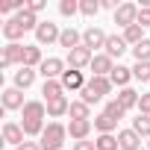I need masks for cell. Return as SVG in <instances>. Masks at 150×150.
<instances>
[{"label": "cell", "mask_w": 150, "mask_h": 150, "mask_svg": "<svg viewBox=\"0 0 150 150\" xmlns=\"http://www.w3.org/2000/svg\"><path fill=\"white\" fill-rule=\"evenodd\" d=\"M15 150H41V144H35V141H24V144L15 147Z\"/></svg>", "instance_id": "40"}, {"label": "cell", "mask_w": 150, "mask_h": 150, "mask_svg": "<svg viewBox=\"0 0 150 150\" xmlns=\"http://www.w3.org/2000/svg\"><path fill=\"white\" fill-rule=\"evenodd\" d=\"M91 121H71L68 124V135L74 138V141H86L88 138V132H91Z\"/></svg>", "instance_id": "20"}, {"label": "cell", "mask_w": 150, "mask_h": 150, "mask_svg": "<svg viewBox=\"0 0 150 150\" xmlns=\"http://www.w3.org/2000/svg\"><path fill=\"white\" fill-rule=\"evenodd\" d=\"M15 21H18V24H21V27H24L27 33H30V30L35 33V30H38V24H41V21H38V15H33L30 9H21V12L15 15Z\"/></svg>", "instance_id": "26"}, {"label": "cell", "mask_w": 150, "mask_h": 150, "mask_svg": "<svg viewBox=\"0 0 150 150\" xmlns=\"http://www.w3.org/2000/svg\"><path fill=\"white\" fill-rule=\"evenodd\" d=\"M86 77H83V71H74V68H68L65 74H62V86H65V91H83L86 88Z\"/></svg>", "instance_id": "13"}, {"label": "cell", "mask_w": 150, "mask_h": 150, "mask_svg": "<svg viewBox=\"0 0 150 150\" xmlns=\"http://www.w3.org/2000/svg\"><path fill=\"white\" fill-rule=\"evenodd\" d=\"M103 112H106V115H109V118H115V121H121V118H124V115H127V109H124V106H121V103H118V100H109V103H106V109H103Z\"/></svg>", "instance_id": "35"}, {"label": "cell", "mask_w": 150, "mask_h": 150, "mask_svg": "<svg viewBox=\"0 0 150 150\" xmlns=\"http://www.w3.org/2000/svg\"><path fill=\"white\" fill-rule=\"evenodd\" d=\"M115 71V59H109L106 53H94L91 59V77H109Z\"/></svg>", "instance_id": "12"}, {"label": "cell", "mask_w": 150, "mask_h": 150, "mask_svg": "<svg viewBox=\"0 0 150 150\" xmlns=\"http://www.w3.org/2000/svg\"><path fill=\"white\" fill-rule=\"evenodd\" d=\"M74 150H97V144L88 141V138H86V141H74Z\"/></svg>", "instance_id": "39"}, {"label": "cell", "mask_w": 150, "mask_h": 150, "mask_svg": "<svg viewBox=\"0 0 150 150\" xmlns=\"http://www.w3.org/2000/svg\"><path fill=\"white\" fill-rule=\"evenodd\" d=\"M97 12H100V0H80V15L94 18Z\"/></svg>", "instance_id": "33"}, {"label": "cell", "mask_w": 150, "mask_h": 150, "mask_svg": "<svg viewBox=\"0 0 150 150\" xmlns=\"http://www.w3.org/2000/svg\"><path fill=\"white\" fill-rule=\"evenodd\" d=\"M24 53H27V44H6L3 47V56H0V68H12V65H21L24 68Z\"/></svg>", "instance_id": "6"}, {"label": "cell", "mask_w": 150, "mask_h": 150, "mask_svg": "<svg viewBox=\"0 0 150 150\" xmlns=\"http://www.w3.org/2000/svg\"><path fill=\"white\" fill-rule=\"evenodd\" d=\"M41 94H44V103H53V100L65 97V86H62V80H44Z\"/></svg>", "instance_id": "16"}, {"label": "cell", "mask_w": 150, "mask_h": 150, "mask_svg": "<svg viewBox=\"0 0 150 150\" xmlns=\"http://www.w3.org/2000/svg\"><path fill=\"white\" fill-rule=\"evenodd\" d=\"M0 100H3V109L6 112H15V109H24L27 100H24V91L21 88H3V94H0Z\"/></svg>", "instance_id": "10"}, {"label": "cell", "mask_w": 150, "mask_h": 150, "mask_svg": "<svg viewBox=\"0 0 150 150\" xmlns=\"http://www.w3.org/2000/svg\"><path fill=\"white\" fill-rule=\"evenodd\" d=\"M0 33H3V38H6L9 44H21V38H24V33H27V30H24L15 18H6V24L0 27Z\"/></svg>", "instance_id": "15"}, {"label": "cell", "mask_w": 150, "mask_h": 150, "mask_svg": "<svg viewBox=\"0 0 150 150\" xmlns=\"http://www.w3.org/2000/svg\"><path fill=\"white\" fill-rule=\"evenodd\" d=\"M91 59H94V53L86 47V44H80L77 50H71L68 53V68H74V71H83V68H91Z\"/></svg>", "instance_id": "7"}, {"label": "cell", "mask_w": 150, "mask_h": 150, "mask_svg": "<svg viewBox=\"0 0 150 150\" xmlns=\"http://www.w3.org/2000/svg\"><path fill=\"white\" fill-rule=\"evenodd\" d=\"M44 56H41V47L38 44H27V53H24V68H41Z\"/></svg>", "instance_id": "25"}, {"label": "cell", "mask_w": 150, "mask_h": 150, "mask_svg": "<svg viewBox=\"0 0 150 150\" xmlns=\"http://www.w3.org/2000/svg\"><path fill=\"white\" fill-rule=\"evenodd\" d=\"M106 38H109V35H106L100 27H86V30H83V44H86L91 53L100 50V47H106Z\"/></svg>", "instance_id": "9"}, {"label": "cell", "mask_w": 150, "mask_h": 150, "mask_svg": "<svg viewBox=\"0 0 150 150\" xmlns=\"http://www.w3.org/2000/svg\"><path fill=\"white\" fill-rule=\"evenodd\" d=\"M109 80H112V86H118V88H129V80H135V77H132V68L115 65V71L109 74Z\"/></svg>", "instance_id": "18"}, {"label": "cell", "mask_w": 150, "mask_h": 150, "mask_svg": "<svg viewBox=\"0 0 150 150\" xmlns=\"http://www.w3.org/2000/svg\"><path fill=\"white\" fill-rule=\"evenodd\" d=\"M138 97H141V94H138L135 88H121L115 100H118V103H121V106L129 112V109H138Z\"/></svg>", "instance_id": "23"}, {"label": "cell", "mask_w": 150, "mask_h": 150, "mask_svg": "<svg viewBox=\"0 0 150 150\" xmlns=\"http://www.w3.org/2000/svg\"><path fill=\"white\" fill-rule=\"evenodd\" d=\"M138 9H141V6H135V3H121V6L115 9V24H118L121 30L132 27V24L138 21Z\"/></svg>", "instance_id": "8"}, {"label": "cell", "mask_w": 150, "mask_h": 150, "mask_svg": "<svg viewBox=\"0 0 150 150\" xmlns=\"http://www.w3.org/2000/svg\"><path fill=\"white\" fill-rule=\"evenodd\" d=\"M109 91H112V80H109V77H91V80L86 83V88L80 91V100L88 103V106H94V103H100Z\"/></svg>", "instance_id": "2"}, {"label": "cell", "mask_w": 150, "mask_h": 150, "mask_svg": "<svg viewBox=\"0 0 150 150\" xmlns=\"http://www.w3.org/2000/svg\"><path fill=\"white\" fill-rule=\"evenodd\" d=\"M68 71V62L65 59H59V56H50V59H44L41 62V68H38V74L44 80H62V74Z\"/></svg>", "instance_id": "5"}, {"label": "cell", "mask_w": 150, "mask_h": 150, "mask_svg": "<svg viewBox=\"0 0 150 150\" xmlns=\"http://www.w3.org/2000/svg\"><path fill=\"white\" fill-rule=\"evenodd\" d=\"M132 129H135L141 138H150V115H135V118H132Z\"/></svg>", "instance_id": "29"}, {"label": "cell", "mask_w": 150, "mask_h": 150, "mask_svg": "<svg viewBox=\"0 0 150 150\" xmlns=\"http://www.w3.org/2000/svg\"><path fill=\"white\" fill-rule=\"evenodd\" d=\"M33 83H35V68H21V71H15V88L27 91Z\"/></svg>", "instance_id": "24"}, {"label": "cell", "mask_w": 150, "mask_h": 150, "mask_svg": "<svg viewBox=\"0 0 150 150\" xmlns=\"http://www.w3.org/2000/svg\"><path fill=\"white\" fill-rule=\"evenodd\" d=\"M47 106V118H62V115H68V109H71V100L68 97H59V100H53V103H44Z\"/></svg>", "instance_id": "27"}, {"label": "cell", "mask_w": 150, "mask_h": 150, "mask_svg": "<svg viewBox=\"0 0 150 150\" xmlns=\"http://www.w3.org/2000/svg\"><path fill=\"white\" fill-rule=\"evenodd\" d=\"M147 150H150V138H147Z\"/></svg>", "instance_id": "41"}, {"label": "cell", "mask_w": 150, "mask_h": 150, "mask_svg": "<svg viewBox=\"0 0 150 150\" xmlns=\"http://www.w3.org/2000/svg\"><path fill=\"white\" fill-rule=\"evenodd\" d=\"M27 9H30L33 15H38V12L47 9V0H27Z\"/></svg>", "instance_id": "36"}, {"label": "cell", "mask_w": 150, "mask_h": 150, "mask_svg": "<svg viewBox=\"0 0 150 150\" xmlns=\"http://www.w3.org/2000/svg\"><path fill=\"white\" fill-rule=\"evenodd\" d=\"M124 41H127V44H132V47H135V44H141V41H144V27H138V24L127 27V30H124Z\"/></svg>", "instance_id": "28"}, {"label": "cell", "mask_w": 150, "mask_h": 150, "mask_svg": "<svg viewBox=\"0 0 150 150\" xmlns=\"http://www.w3.org/2000/svg\"><path fill=\"white\" fill-rule=\"evenodd\" d=\"M135 24H138V27H144V30L150 27V6H144V9H138V21H135Z\"/></svg>", "instance_id": "37"}, {"label": "cell", "mask_w": 150, "mask_h": 150, "mask_svg": "<svg viewBox=\"0 0 150 150\" xmlns=\"http://www.w3.org/2000/svg\"><path fill=\"white\" fill-rule=\"evenodd\" d=\"M132 56H135V62H150V38H144L141 44H135Z\"/></svg>", "instance_id": "32"}, {"label": "cell", "mask_w": 150, "mask_h": 150, "mask_svg": "<svg viewBox=\"0 0 150 150\" xmlns=\"http://www.w3.org/2000/svg\"><path fill=\"white\" fill-rule=\"evenodd\" d=\"M118 144H121V150H141V135L129 127V129H121L118 132Z\"/></svg>", "instance_id": "17"}, {"label": "cell", "mask_w": 150, "mask_h": 150, "mask_svg": "<svg viewBox=\"0 0 150 150\" xmlns=\"http://www.w3.org/2000/svg\"><path fill=\"white\" fill-rule=\"evenodd\" d=\"M80 12V0H62L59 3V15H65V18H74Z\"/></svg>", "instance_id": "34"}, {"label": "cell", "mask_w": 150, "mask_h": 150, "mask_svg": "<svg viewBox=\"0 0 150 150\" xmlns=\"http://www.w3.org/2000/svg\"><path fill=\"white\" fill-rule=\"evenodd\" d=\"M94 144H97V150H121L118 135H97V138H94Z\"/></svg>", "instance_id": "30"}, {"label": "cell", "mask_w": 150, "mask_h": 150, "mask_svg": "<svg viewBox=\"0 0 150 150\" xmlns=\"http://www.w3.org/2000/svg\"><path fill=\"white\" fill-rule=\"evenodd\" d=\"M21 127H24V132L27 135H38L41 138V132H44V118H47V106H44V100H27V106L21 109Z\"/></svg>", "instance_id": "1"}, {"label": "cell", "mask_w": 150, "mask_h": 150, "mask_svg": "<svg viewBox=\"0 0 150 150\" xmlns=\"http://www.w3.org/2000/svg\"><path fill=\"white\" fill-rule=\"evenodd\" d=\"M65 138H68V127L59 124V121H50L41 132V150H62L65 147Z\"/></svg>", "instance_id": "3"}, {"label": "cell", "mask_w": 150, "mask_h": 150, "mask_svg": "<svg viewBox=\"0 0 150 150\" xmlns=\"http://www.w3.org/2000/svg\"><path fill=\"white\" fill-rule=\"evenodd\" d=\"M68 115H71V121H91V106L83 100H71Z\"/></svg>", "instance_id": "22"}, {"label": "cell", "mask_w": 150, "mask_h": 150, "mask_svg": "<svg viewBox=\"0 0 150 150\" xmlns=\"http://www.w3.org/2000/svg\"><path fill=\"white\" fill-rule=\"evenodd\" d=\"M59 38H62L59 24H53V21H41V24H38V30H35L38 47H41V44H59Z\"/></svg>", "instance_id": "4"}, {"label": "cell", "mask_w": 150, "mask_h": 150, "mask_svg": "<svg viewBox=\"0 0 150 150\" xmlns=\"http://www.w3.org/2000/svg\"><path fill=\"white\" fill-rule=\"evenodd\" d=\"M3 141H6V144H12V147H21V144L27 141L24 127H21V124H15V121H6V124H3Z\"/></svg>", "instance_id": "11"}, {"label": "cell", "mask_w": 150, "mask_h": 150, "mask_svg": "<svg viewBox=\"0 0 150 150\" xmlns=\"http://www.w3.org/2000/svg\"><path fill=\"white\" fill-rule=\"evenodd\" d=\"M91 124H94V129H97L100 135H112V132L118 129V121H115V118H109L106 112H100V115H97Z\"/></svg>", "instance_id": "21"}, {"label": "cell", "mask_w": 150, "mask_h": 150, "mask_svg": "<svg viewBox=\"0 0 150 150\" xmlns=\"http://www.w3.org/2000/svg\"><path fill=\"white\" fill-rule=\"evenodd\" d=\"M80 44H83V33H80V30H74V27L62 30V38H59V47H65V50L71 53V50H77Z\"/></svg>", "instance_id": "19"}, {"label": "cell", "mask_w": 150, "mask_h": 150, "mask_svg": "<svg viewBox=\"0 0 150 150\" xmlns=\"http://www.w3.org/2000/svg\"><path fill=\"white\" fill-rule=\"evenodd\" d=\"M132 77L138 83H150V62H135L132 65Z\"/></svg>", "instance_id": "31"}, {"label": "cell", "mask_w": 150, "mask_h": 150, "mask_svg": "<svg viewBox=\"0 0 150 150\" xmlns=\"http://www.w3.org/2000/svg\"><path fill=\"white\" fill-rule=\"evenodd\" d=\"M127 50H132V47L124 41V35H109V38H106V47H103V53H106L109 59H121Z\"/></svg>", "instance_id": "14"}, {"label": "cell", "mask_w": 150, "mask_h": 150, "mask_svg": "<svg viewBox=\"0 0 150 150\" xmlns=\"http://www.w3.org/2000/svg\"><path fill=\"white\" fill-rule=\"evenodd\" d=\"M138 115H150V91L138 97Z\"/></svg>", "instance_id": "38"}]
</instances>
